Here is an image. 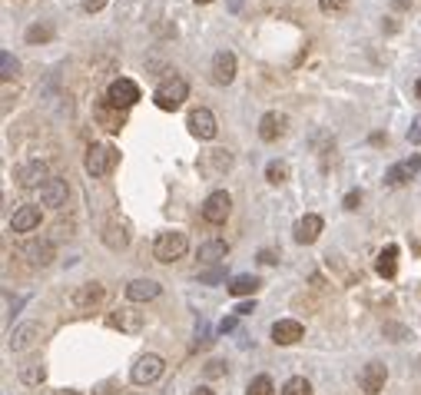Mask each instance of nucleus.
Wrapping results in <instances>:
<instances>
[{"label":"nucleus","mask_w":421,"mask_h":395,"mask_svg":"<svg viewBox=\"0 0 421 395\" xmlns=\"http://www.w3.org/2000/svg\"><path fill=\"white\" fill-rule=\"evenodd\" d=\"M103 242H107L109 249H126L130 246V226L123 220H109L107 226H103Z\"/></svg>","instance_id":"22"},{"label":"nucleus","mask_w":421,"mask_h":395,"mask_svg":"<svg viewBox=\"0 0 421 395\" xmlns=\"http://www.w3.org/2000/svg\"><path fill=\"white\" fill-rule=\"evenodd\" d=\"M186 126H189V133H193L196 140H213L219 133L216 117H213V110H206V107L189 113V117H186Z\"/></svg>","instance_id":"11"},{"label":"nucleus","mask_w":421,"mask_h":395,"mask_svg":"<svg viewBox=\"0 0 421 395\" xmlns=\"http://www.w3.org/2000/svg\"><path fill=\"white\" fill-rule=\"evenodd\" d=\"M47 379V369L40 362H30V365H20V382L27 385H40Z\"/></svg>","instance_id":"29"},{"label":"nucleus","mask_w":421,"mask_h":395,"mask_svg":"<svg viewBox=\"0 0 421 395\" xmlns=\"http://www.w3.org/2000/svg\"><path fill=\"white\" fill-rule=\"evenodd\" d=\"M418 170H421V156L418 153L405 156L401 163H395V166H389V170H385V187H405L408 179H415V176H418Z\"/></svg>","instance_id":"9"},{"label":"nucleus","mask_w":421,"mask_h":395,"mask_svg":"<svg viewBox=\"0 0 421 395\" xmlns=\"http://www.w3.org/2000/svg\"><path fill=\"white\" fill-rule=\"evenodd\" d=\"M23 256H27L33 266H50L57 259V246L50 240H30L23 246Z\"/></svg>","instance_id":"18"},{"label":"nucleus","mask_w":421,"mask_h":395,"mask_svg":"<svg viewBox=\"0 0 421 395\" xmlns=\"http://www.w3.org/2000/svg\"><path fill=\"white\" fill-rule=\"evenodd\" d=\"M252 312H256V299H246L236 306V316H252Z\"/></svg>","instance_id":"41"},{"label":"nucleus","mask_w":421,"mask_h":395,"mask_svg":"<svg viewBox=\"0 0 421 395\" xmlns=\"http://www.w3.org/2000/svg\"><path fill=\"white\" fill-rule=\"evenodd\" d=\"M196 4H213V0H196Z\"/></svg>","instance_id":"48"},{"label":"nucleus","mask_w":421,"mask_h":395,"mask_svg":"<svg viewBox=\"0 0 421 395\" xmlns=\"http://www.w3.org/2000/svg\"><path fill=\"white\" fill-rule=\"evenodd\" d=\"M209 342H213L209 339V326H206V319H199V326H196V349H199V346L206 349Z\"/></svg>","instance_id":"36"},{"label":"nucleus","mask_w":421,"mask_h":395,"mask_svg":"<svg viewBox=\"0 0 421 395\" xmlns=\"http://www.w3.org/2000/svg\"><path fill=\"white\" fill-rule=\"evenodd\" d=\"M199 279H203V283H219V279H223V269L216 266V269H209V273H203Z\"/></svg>","instance_id":"42"},{"label":"nucleus","mask_w":421,"mask_h":395,"mask_svg":"<svg viewBox=\"0 0 421 395\" xmlns=\"http://www.w3.org/2000/svg\"><path fill=\"white\" fill-rule=\"evenodd\" d=\"M259 263H266V266H275V263H279V256L272 253V249H262V253H259Z\"/></svg>","instance_id":"43"},{"label":"nucleus","mask_w":421,"mask_h":395,"mask_svg":"<svg viewBox=\"0 0 421 395\" xmlns=\"http://www.w3.org/2000/svg\"><path fill=\"white\" fill-rule=\"evenodd\" d=\"M66 196H70V187H66V179H60V176H50L44 187H40V203L50 209L66 206Z\"/></svg>","instance_id":"14"},{"label":"nucleus","mask_w":421,"mask_h":395,"mask_svg":"<svg viewBox=\"0 0 421 395\" xmlns=\"http://www.w3.org/2000/svg\"><path fill=\"white\" fill-rule=\"evenodd\" d=\"M266 179H269L272 187L285 183V179H289V163H285V160H272V163L266 166Z\"/></svg>","instance_id":"28"},{"label":"nucleus","mask_w":421,"mask_h":395,"mask_svg":"<svg viewBox=\"0 0 421 395\" xmlns=\"http://www.w3.org/2000/svg\"><path fill=\"white\" fill-rule=\"evenodd\" d=\"M186 97H189V83H186L183 77H166L160 83V87L153 90V103L160 107V110H166V113H173V110H179L186 103Z\"/></svg>","instance_id":"1"},{"label":"nucleus","mask_w":421,"mask_h":395,"mask_svg":"<svg viewBox=\"0 0 421 395\" xmlns=\"http://www.w3.org/2000/svg\"><path fill=\"white\" fill-rule=\"evenodd\" d=\"M40 226V209L37 206H20L17 213H13V220H11V230L13 232H30Z\"/></svg>","instance_id":"26"},{"label":"nucleus","mask_w":421,"mask_h":395,"mask_svg":"<svg viewBox=\"0 0 421 395\" xmlns=\"http://www.w3.org/2000/svg\"><path fill=\"white\" fill-rule=\"evenodd\" d=\"M107 326L119 332H140L143 329V312L136 306H117L113 312H107Z\"/></svg>","instance_id":"7"},{"label":"nucleus","mask_w":421,"mask_h":395,"mask_svg":"<svg viewBox=\"0 0 421 395\" xmlns=\"http://www.w3.org/2000/svg\"><path fill=\"white\" fill-rule=\"evenodd\" d=\"M385 382H389V369L381 362H368L365 369L358 372V385H362V392H368V395H378L385 389Z\"/></svg>","instance_id":"13"},{"label":"nucleus","mask_w":421,"mask_h":395,"mask_svg":"<svg viewBox=\"0 0 421 395\" xmlns=\"http://www.w3.org/2000/svg\"><path fill=\"white\" fill-rule=\"evenodd\" d=\"M259 276L252 273H242V276H232V283H229V293L232 296H256L259 293Z\"/></svg>","instance_id":"27"},{"label":"nucleus","mask_w":421,"mask_h":395,"mask_svg":"<svg viewBox=\"0 0 421 395\" xmlns=\"http://www.w3.org/2000/svg\"><path fill=\"white\" fill-rule=\"evenodd\" d=\"M209 77H213L216 87H229V83L236 80V54H232V50H219V54L213 57Z\"/></svg>","instance_id":"12"},{"label":"nucleus","mask_w":421,"mask_h":395,"mask_svg":"<svg viewBox=\"0 0 421 395\" xmlns=\"http://www.w3.org/2000/svg\"><path fill=\"white\" fill-rule=\"evenodd\" d=\"M322 230H325L322 216H315V213H305L302 220L295 223V242H299V246H312V242L322 236Z\"/></svg>","instance_id":"17"},{"label":"nucleus","mask_w":421,"mask_h":395,"mask_svg":"<svg viewBox=\"0 0 421 395\" xmlns=\"http://www.w3.org/2000/svg\"><path fill=\"white\" fill-rule=\"evenodd\" d=\"M385 339H391V342H405V339H411V332L405 329V326H398V322H385Z\"/></svg>","instance_id":"35"},{"label":"nucleus","mask_w":421,"mask_h":395,"mask_svg":"<svg viewBox=\"0 0 421 395\" xmlns=\"http://www.w3.org/2000/svg\"><path fill=\"white\" fill-rule=\"evenodd\" d=\"M408 143H421V117H418V120H411V126H408Z\"/></svg>","instance_id":"40"},{"label":"nucleus","mask_w":421,"mask_h":395,"mask_svg":"<svg viewBox=\"0 0 421 395\" xmlns=\"http://www.w3.org/2000/svg\"><path fill=\"white\" fill-rule=\"evenodd\" d=\"M348 4H352V0H319V11H322L325 17H335V13H345Z\"/></svg>","instance_id":"34"},{"label":"nucleus","mask_w":421,"mask_h":395,"mask_svg":"<svg viewBox=\"0 0 421 395\" xmlns=\"http://www.w3.org/2000/svg\"><path fill=\"white\" fill-rule=\"evenodd\" d=\"M93 117H97V123H100V126H103L107 133H119L123 126H126V110L113 107L107 97H103L97 107H93Z\"/></svg>","instance_id":"10"},{"label":"nucleus","mask_w":421,"mask_h":395,"mask_svg":"<svg viewBox=\"0 0 421 395\" xmlns=\"http://www.w3.org/2000/svg\"><path fill=\"white\" fill-rule=\"evenodd\" d=\"M391 4H395L398 11H405V7H411V0H391Z\"/></svg>","instance_id":"46"},{"label":"nucleus","mask_w":421,"mask_h":395,"mask_svg":"<svg viewBox=\"0 0 421 395\" xmlns=\"http://www.w3.org/2000/svg\"><path fill=\"white\" fill-rule=\"evenodd\" d=\"M54 37V27H47V23H33L30 30H27V44H47Z\"/></svg>","instance_id":"33"},{"label":"nucleus","mask_w":421,"mask_h":395,"mask_svg":"<svg viewBox=\"0 0 421 395\" xmlns=\"http://www.w3.org/2000/svg\"><path fill=\"white\" fill-rule=\"evenodd\" d=\"M37 339H40V326H37V322H23V326H17V329L11 332L7 346H11L13 352H27Z\"/></svg>","instance_id":"21"},{"label":"nucleus","mask_w":421,"mask_h":395,"mask_svg":"<svg viewBox=\"0 0 421 395\" xmlns=\"http://www.w3.org/2000/svg\"><path fill=\"white\" fill-rule=\"evenodd\" d=\"M285 126H289V117L279 110H269V113H262V120H259V136L266 143H275L279 136H285Z\"/></svg>","instance_id":"16"},{"label":"nucleus","mask_w":421,"mask_h":395,"mask_svg":"<svg viewBox=\"0 0 421 395\" xmlns=\"http://www.w3.org/2000/svg\"><path fill=\"white\" fill-rule=\"evenodd\" d=\"M206 375H209V379H219V375H226V362H219V359L206 362Z\"/></svg>","instance_id":"37"},{"label":"nucleus","mask_w":421,"mask_h":395,"mask_svg":"<svg viewBox=\"0 0 421 395\" xmlns=\"http://www.w3.org/2000/svg\"><path fill=\"white\" fill-rule=\"evenodd\" d=\"M186 249H189V240H186V232L179 230H166L156 236L153 242V259L156 263H176V259H183Z\"/></svg>","instance_id":"2"},{"label":"nucleus","mask_w":421,"mask_h":395,"mask_svg":"<svg viewBox=\"0 0 421 395\" xmlns=\"http://www.w3.org/2000/svg\"><path fill=\"white\" fill-rule=\"evenodd\" d=\"M246 395H275V385H272L269 375H256V379L249 382Z\"/></svg>","instance_id":"30"},{"label":"nucleus","mask_w":421,"mask_h":395,"mask_svg":"<svg viewBox=\"0 0 421 395\" xmlns=\"http://www.w3.org/2000/svg\"><path fill=\"white\" fill-rule=\"evenodd\" d=\"M107 100L113 103V107H119V110H130L133 103L140 100V87H136L133 80H126V77H117L107 87Z\"/></svg>","instance_id":"8"},{"label":"nucleus","mask_w":421,"mask_h":395,"mask_svg":"<svg viewBox=\"0 0 421 395\" xmlns=\"http://www.w3.org/2000/svg\"><path fill=\"white\" fill-rule=\"evenodd\" d=\"M236 329V316H229V319H223V322H219V332H223V336H226V332H232Z\"/></svg>","instance_id":"44"},{"label":"nucleus","mask_w":421,"mask_h":395,"mask_svg":"<svg viewBox=\"0 0 421 395\" xmlns=\"http://www.w3.org/2000/svg\"><path fill=\"white\" fill-rule=\"evenodd\" d=\"M232 166V156H229V150H209V153L199 160V173L206 176H223Z\"/></svg>","instance_id":"20"},{"label":"nucleus","mask_w":421,"mask_h":395,"mask_svg":"<svg viewBox=\"0 0 421 395\" xmlns=\"http://www.w3.org/2000/svg\"><path fill=\"white\" fill-rule=\"evenodd\" d=\"M229 256V242L226 240H209L199 246V263L203 266H223Z\"/></svg>","instance_id":"24"},{"label":"nucleus","mask_w":421,"mask_h":395,"mask_svg":"<svg viewBox=\"0 0 421 395\" xmlns=\"http://www.w3.org/2000/svg\"><path fill=\"white\" fill-rule=\"evenodd\" d=\"M342 206H345V209H358V206H362V189H352V193H345Z\"/></svg>","instance_id":"38"},{"label":"nucleus","mask_w":421,"mask_h":395,"mask_svg":"<svg viewBox=\"0 0 421 395\" xmlns=\"http://www.w3.org/2000/svg\"><path fill=\"white\" fill-rule=\"evenodd\" d=\"M103 299H107V285L103 283H83V285H76V293L70 296V302H73L76 312H93Z\"/></svg>","instance_id":"6"},{"label":"nucleus","mask_w":421,"mask_h":395,"mask_svg":"<svg viewBox=\"0 0 421 395\" xmlns=\"http://www.w3.org/2000/svg\"><path fill=\"white\" fill-rule=\"evenodd\" d=\"M17 70H20L17 57H13L11 50H4V54H0V77H4V80H13V77H17Z\"/></svg>","instance_id":"32"},{"label":"nucleus","mask_w":421,"mask_h":395,"mask_svg":"<svg viewBox=\"0 0 421 395\" xmlns=\"http://www.w3.org/2000/svg\"><path fill=\"white\" fill-rule=\"evenodd\" d=\"M189 395H216V392H213V389H206V385H199V389H196V392H189Z\"/></svg>","instance_id":"45"},{"label":"nucleus","mask_w":421,"mask_h":395,"mask_svg":"<svg viewBox=\"0 0 421 395\" xmlns=\"http://www.w3.org/2000/svg\"><path fill=\"white\" fill-rule=\"evenodd\" d=\"M282 395H312V385H309V379L295 375V379H289V382L282 385Z\"/></svg>","instance_id":"31"},{"label":"nucleus","mask_w":421,"mask_h":395,"mask_svg":"<svg viewBox=\"0 0 421 395\" xmlns=\"http://www.w3.org/2000/svg\"><path fill=\"white\" fill-rule=\"evenodd\" d=\"M415 97L421 100V77H418V83H415Z\"/></svg>","instance_id":"47"},{"label":"nucleus","mask_w":421,"mask_h":395,"mask_svg":"<svg viewBox=\"0 0 421 395\" xmlns=\"http://www.w3.org/2000/svg\"><path fill=\"white\" fill-rule=\"evenodd\" d=\"M375 273L381 276V279H395V273H398V246H395V242H389V246L378 253Z\"/></svg>","instance_id":"25"},{"label":"nucleus","mask_w":421,"mask_h":395,"mask_svg":"<svg viewBox=\"0 0 421 395\" xmlns=\"http://www.w3.org/2000/svg\"><path fill=\"white\" fill-rule=\"evenodd\" d=\"M302 336H305V326L299 319H279V322L272 326V342H275V346H295Z\"/></svg>","instance_id":"15"},{"label":"nucleus","mask_w":421,"mask_h":395,"mask_svg":"<svg viewBox=\"0 0 421 395\" xmlns=\"http://www.w3.org/2000/svg\"><path fill=\"white\" fill-rule=\"evenodd\" d=\"M162 293V285L156 283V279H133L130 285H126V299L130 302H150V299H156Z\"/></svg>","instance_id":"23"},{"label":"nucleus","mask_w":421,"mask_h":395,"mask_svg":"<svg viewBox=\"0 0 421 395\" xmlns=\"http://www.w3.org/2000/svg\"><path fill=\"white\" fill-rule=\"evenodd\" d=\"M162 369H166V362H162L160 355L146 352V355H140L136 365L130 369V379H133V385H153L162 375Z\"/></svg>","instance_id":"4"},{"label":"nucleus","mask_w":421,"mask_h":395,"mask_svg":"<svg viewBox=\"0 0 421 395\" xmlns=\"http://www.w3.org/2000/svg\"><path fill=\"white\" fill-rule=\"evenodd\" d=\"M229 213H232V196H229L226 189H216V193H209L203 203V220L219 226V223L229 220Z\"/></svg>","instance_id":"5"},{"label":"nucleus","mask_w":421,"mask_h":395,"mask_svg":"<svg viewBox=\"0 0 421 395\" xmlns=\"http://www.w3.org/2000/svg\"><path fill=\"white\" fill-rule=\"evenodd\" d=\"M47 179H50V170H47V163H40V160H33V163H27V166H20V170H17V183H20V187H27V189L44 187Z\"/></svg>","instance_id":"19"},{"label":"nucleus","mask_w":421,"mask_h":395,"mask_svg":"<svg viewBox=\"0 0 421 395\" xmlns=\"http://www.w3.org/2000/svg\"><path fill=\"white\" fill-rule=\"evenodd\" d=\"M119 163V150L117 146H109V143H93L87 150V160H83V166H87L90 176H109L113 173V166Z\"/></svg>","instance_id":"3"},{"label":"nucleus","mask_w":421,"mask_h":395,"mask_svg":"<svg viewBox=\"0 0 421 395\" xmlns=\"http://www.w3.org/2000/svg\"><path fill=\"white\" fill-rule=\"evenodd\" d=\"M107 4H109V0H83V11H87V13H100Z\"/></svg>","instance_id":"39"}]
</instances>
